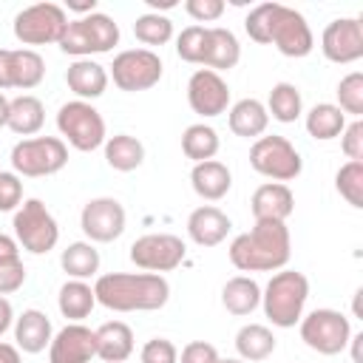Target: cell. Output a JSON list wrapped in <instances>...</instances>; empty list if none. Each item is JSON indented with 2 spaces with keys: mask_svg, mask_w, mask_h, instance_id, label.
Instances as JSON below:
<instances>
[{
  "mask_svg": "<svg viewBox=\"0 0 363 363\" xmlns=\"http://www.w3.org/2000/svg\"><path fill=\"white\" fill-rule=\"evenodd\" d=\"M96 303L113 312H153L170 298V284L156 272H108L94 284Z\"/></svg>",
  "mask_w": 363,
  "mask_h": 363,
  "instance_id": "obj_1",
  "label": "cell"
},
{
  "mask_svg": "<svg viewBox=\"0 0 363 363\" xmlns=\"http://www.w3.org/2000/svg\"><path fill=\"white\" fill-rule=\"evenodd\" d=\"M230 261L241 272H275L284 269L292 255L289 230L284 221H255L250 233H241L230 244Z\"/></svg>",
  "mask_w": 363,
  "mask_h": 363,
  "instance_id": "obj_2",
  "label": "cell"
},
{
  "mask_svg": "<svg viewBox=\"0 0 363 363\" xmlns=\"http://www.w3.org/2000/svg\"><path fill=\"white\" fill-rule=\"evenodd\" d=\"M309 298V281L298 269H281L269 278V284L261 292L264 315L272 320V326L289 329L303 318V306Z\"/></svg>",
  "mask_w": 363,
  "mask_h": 363,
  "instance_id": "obj_3",
  "label": "cell"
},
{
  "mask_svg": "<svg viewBox=\"0 0 363 363\" xmlns=\"http://www.w3.org/2000/svg\"><path fill=\"white\" fill-rule=\"evenodd\" d=\"M119 43V26L113 17L94 11L88 17L68 20L62 37H60V51L71 54L77 60H91V54H108Z\"/></svg>",
  "mask_w": 363,
  "mask_h": 363,
  "instance_id": "obj_4",
  "label": "cell"
},
{
  "mask_svg": "<svg viewBox=\"0 0 363 363\" xmlns=\"http://www.w3.org/2000/svg\"><path fill=\"white\" fill-rule=\"evenodd\" d=\"M68 164V145L60 136H31L11 147V167L17 176H54Z\"/></svg>",
  "mask_w": 363,
  "mask_h": 363,
  "instance_id": "obj_5",
  "label": "cell"
},
{
  "mask_svg": "<svg viewBox=\"0 0 363 363\" xmlns=\"http://www.w3.org/2000/svg\"><path fill=\"white\" fill-rule=\"evenodd\" d=\"M11 227H14V241L31 255H45L60 241L57 218L51 216V210L40 199H26L17 207Z\"/></svg>",
  "mask_w": 363,
  "mask_h": 363,
  "instance_id": "obj_6",
  "label": "cell"
},
{
  "mask_svg": "<svg viewBox=\"0 0 363 363\" xmlns=\"http://www.w3.org/2000/svg\"><path fill=\"white\" fill-rule=\"evenodd\" d=\"M57 128L60 136H65V142L82 153H91L96 147L105 145V119L102 113L82 99H71L65 105H60L57 111Z\"/></svg>",
  "mask_w": 363,
  "mask_h": 363,
  "instance_id": "obj_7",
  "label": "cell"
},
{
  "mask_svg": "<svg viewBox=\"0 0 363 363\" xmlns=\"http://www.w3.org/2000/svg\"><path fill=\"white\" fill-rule=\"evenodd\" d=\"M250 164L255 173L272 179V182H292L301 176L303 170V159L298 153V147L286 139V136H258L250 147Z\"/></svg>",
  "mask_w": 363,
  "mask_h": 363,
  "instance_id": "obj_8",
  "label": "cell"
},
{
  "mask_svg": "<svg viewBox=\"0 0 363 363\" xmlns=\"http://www.w3.org/2000/svg\"><path fill=\"white\" fill-rule=\"evenodd\" d=\"M301 340L318 354H340L349 346L352 323L337 309H312L301 320Z\"/></svg>",
  "mask_w": 363,
  "mask_h": 363,
  "instance_id": "obj_9",
  "label": "cell"
},
{
  "mask_svg": "<svg viewBox=\"0 0 363 363\" xmlns=\"http://www.w3.org/2000/svg\"><path fill=\"white\" fill-rule=\"evenodd\" d=\"M164 74V65H162V57L150 48H128V51H119L111 62V79L119 91H128V94H139V91H147L153 88Z\"/></svg>",
  "mask_w": 363,
  "mask_h": 363,
  "instance_id": "obj_10",
  "label": "cell"
},
{
  "mask_svg": "<svg viewBox=\"0 0 363 363\" xmlns=\"http://www.w3.org/2000/svg\"><path fill=\"white\" fill-rule=\"evenodd\" d=\"M68 26V14L57 3H34L17 11L14 17V37L23 45H48L60 43L62 31Z\"/></svg>",
  "mask_w": 363,
  "mask_h": 363,
  "instance_id": "obj_11",
  "label": "cell"
},
{
  "mask_svg": "<svg viewBox=\"0 0 363 363\" xmlns=\"http://www.w3.org/2000/svg\"><path fill=\"white\" fill-rule=\"evenodd\" d=\"M128 255H130V261L139 269L162 275V272L176 269L184 261L187 247L173 233H147V235H142V238H136L130 244V252Z\"/></svg>",
  "mask_w": 363,
  "mask_h": 363,
  "instance_id": "obj_12",
  "label": "cell"
},
{
  "mask_svg": "<svg viewBox=\"0 0 363 363\" xmlns=\"http://www.w3.org/2000/svg\"><path fill=\"white\" fill-rule=\"evenodd\" d=\"M269 45H275L284 57L301 60L315 48L312 28L306 17L284 3H275L272 9V26H269Z\"/></svg>",
  "mask_w": 363,
  "mask_h": 363,
  "instance_id": "obj_13",
  "label": "cell"
},
{
  "mask_svg": "<svg viewBox=\"0 0 363 363\" xmlns=\"http://www.w3.org/2000/svg\"><path fill=\"white\" fill-rule=\"evenodd\" d=\"M79 227L91 244L94 241L96 244L116 241L125 233V207L111 196L91 199V201H85V207L79 213Z\"/></svg>",
  "mask_w": 363,
  "mask_h": 363,
  "instance_id": "obj_14",
  "label": "cell"
},
{
  "mask_svg": "<svg viewBox=\"0 0 363 363\" xmlns=\"http://www.w3.org/2000/svg\"><path fill=\"white\" fill-rule=\"evenodd\" d=\"M320 51L329 62L349 65L363 57V26L357 17H337L320 34Z\"/></svg>",
  "mask_w": 363,
  "mask_h": 363,
  "instance_id": "obj_15",
  "label": "cell"
},
{
  "mask_svg": "<svg viewBox=\"0 0 363 363\" xmlns=\"http://www.w3.org/2000/svg\"><path fill=\"white\" fill-rule=\"evenodd\" d=\"M187 102H190L193 113H199L204 119L221 116L230 108V85L224 82L221 74H216L210 68H199L187 79Z\"/></svg>",
  "mask_w": 363,
  "mask_h": 363,
  "instance_id": "obj_16",
  "label": "cell"
},
{
  "mask_svg": "<svg viewBox=\"0 0 363 363\" xmlns=\"http://www.w3.org/2000/svg\"><path fill=\"white\" fill-rule=\"evenodd\" d=\"M96 357V335L82 323L62 326L48 343V363H91Z\"/></svg>",
  "mask_w": 363,
  "mask_h": 363,
  "instance_id": "obj_17",
  "label": "cell"
},
{
  "mask_svg": "<svg viewBox=\"0 0 363 363\" xmlns=\"http://www.w3.org/2000/svg\"><path fill=\"white\" fill-rule=\"evenodd\" d=\"M250 210L255 221H286L295 210V196L281 182H264L261 187H255Z\"/></svg>",
  "mask_w": 363,
  "mask_h": 363,
  "instance_id": "obj_18",
  "label": "cell"
},
{
  "mask_svg": "<svg viewBox=\"0 0 363 363\" xmlns=\"http://www.w3.org/2000/svg\"><path fill=\"white\" fill-rule=\"evenodd\" d=\"M230 230H233L230 216L213 204H201L187 216V235L199 247H218Z\"/></svg>",
  "mask_w": 363,
  "mask_h": 363,
  "instance_id": "obj_19",
  "label": "cell"
},
{
  "mask_svg": "<svg viewBox=\"0 0 363 363\" xmlns=\"http://www.w3.org/2000/svg\"><path fill=\"white\" fill-rule=\"evenodd\" d=\"M54 337L51 320L40 309H26L20 318H14V346L26 354H40Z\"/></svg>",
  "mask_w": 363,
  "mask_h": 363,
  "instance_id": "obj_20",
  "label": "cell"
},
{
  "mask_svg": "<svg viewBox=\"0 0 363 363\" xmlns=\"http://www.w3.org/2000/svg\"><path fill=\"white\" fill-rule=\"evenodd\" d=\"M190 184L196 190V196H201L204 201H218L230 193L233 187V173L224 162L210 159V162H199L190 170Z\"/></svg>",
  "mask_w": 363,
  "mask_h": 363,
  "instance_id": "obj_21",
  "label": "cell"
},
{
  "mask_svg": "<svg viewBox=\"0 0 363 363\" xmlns=\"http://www.w3.org/2000/svg\"><path fill=\"white\" fill-rule=\"evenodd\" d=\"M96 335V357L105 363H125L133 354V329L122 320H108L99 329H94Z\"/></svg>",
  "mask_w": 363,
  "mask_h": 363,
  "instance_id": "obj_22",
  "label": "cell"
},
{
  "mask_svg": "<svg viewBox=\"0 0 363 363\" xmlns=\"http://www.w3.org/2000/svg\"><path fill=\"white\" fill-rule=\"evenodd\" d=\"M238 60H241V45H238L235 34L230 28H221V26L207 28V45H204L201 65L218 74V71L235 68Z\"/></svg>",
  "mask_w": 363,
  "mask_h": 363,
  "instance_id": "obj_23",
  "label": "cell"
},
{
  "mask_svg": "<svg viewBox=\"0 0 363 363\" xmlns=\"http://www.w3.org/2000/svg\"><path fill=\"white\" fill-rule=\"evenodd\" d=\"M65 82L77 94V99L88 102V99H96V96L105 94L108 71H105V65H99L94 60H74L65 71Z\"/></svg>",
  "mask_w": 363,
  "mask_h": 363,
  "instance_id": "obj_24",
  "label": "cell"
},
{
  "mask_svg": "<svg viewBox=\"0 0 363 363\" xmlns=\"http://www.w3.org/2000/svg\"><path fill=\"white\" fill-rule=\"evenodd\" d=\"M227 122H230V130L235 136H241V139H258L267 130V125H269V113H267V108H264L261 99L247 96V99H238L227 111Z\"/></svg>",
  "mask_w": 363,
  "mask_h": 363,
  "instance_id": "obj_25",
  "label": "cell"
},
{
  "mask_svg": "<svg viewBox=\"0 0 363 363\" xmlns=\"http://www.w3.org/2000/svg\"><path fill=\"white\" fill-rule=\"evenodd\" d=\"M45 122V105L31 96V94H20L14 99H9V122L6 128L14 130L17 136H34Z\"/></svg>",
  "mask_w": 363,
  "mask_h": 363,
  "instance_id": "obj_26",
  "label": "cell"
},
{
  "mask_svg": "<svg viewBox=\"0 0 363 363\" xmlns=\"http://www.w3.org/2000/svg\"><path fill=\"white\" fill-rule=\"evenodd\" d=\"M221 303L230 315H252L261 306V286L250 275H235L221 286Z\"/></svg>",
  "mask_w": 363,
  "mask_h": 363,
  "instance_id": "obj_27",
  "label": "cell"
},
{
  "mask_svg": "<svg viewBox=\"0 0 363 363\" xmlns=\"http://www.w3.org/2000/svg\"><path fill=\"white\" fill-rule=\"evenodd\" d=\"M275 346H278V340H275L272 329L264 323H247L235 332V352L244 363L267 360L275 352Z\"/></svg>",
  "mask_w": 363,
  "mask_h": 363,
  "instance_id": "obj_28",
  "label": "cell"
},
{
  "mask_svg": "<svg viewBox=\"0 0 363 363\" xmlns=\"http://www.w3.org/2000/svg\"><path fill=\"white\" fill-rule=\"evenodd\" d=\"M9 77H11V88L31 91V88H37V85L43 82V77H45V60H43L34 48H11Z\"/></svg>",
  "mask_w": 363,
  "mask_h": 363,
  "instance_id": "obj_29",
  "label": "cell"
},
{
  "mask_svg": "<svg viewBox=\"0 0 363 363\" xmlns=\"http://www.w3.org/2000/svg\"><path fill=\"white\" fill-rule=\"evenodd\" d=\"M57 306L62 312V318H68L71 323H79L82 318H88L96 306V295H94V286L85 284V281H65L60 286V295H57Z\"/></svg>",
  "mask_w": 363,
  "mask_h": 363,
  "instance_id": "obj_30",
  "label": "cell"
},
{
  "mask_svg": "<svg viewBox=\"0 0 363 363\" xmlns=\"http://www.w3.org/2000/svg\"><path fill=\"white\" fill-rule=\"evenodd\" d=\"M303 125H306V133H309L312 139L329 142V139H337V136L343 133V128H346V113H343L337 105H332V102H318L315 108H309Z\"/></svg>",
  "mask_w": 363,
  "mask_h": 363,
  "instance_id": "obj_31",
  "label": "cell"
},
{
  "mask_svg": "<svg viewBox=\"0 0 363 363\" xmlns=\"http://www.w3.org/2000/svg\"><path fill=\"white\" fill-rule=\"evenodd\" d=\"M105 162L119 173H130L145 162V145L130 133L108 136L105 139Z\"/></svg>",
  "mask_w": 363,
  "mask_h": 363,
  "instance_id": "obj_32",
  "label": "cell"
},
{
  "mask_svg": "<svg viewBox=\"0 0 363 363\" xmlns=\"http://www.w3.org/2000/svg\"><path fill=\"white\" fill-rule=\"evenodd\" d=\"M60 264H62L65 275L74 278V281L94 278L99 272V250L91 241H74V244H68L62 250Z\"/></svg>",
  "mask_w": 363,
  "mask_h": 363,
  "instance_id": "obj_33",
  "label": "cell"
},
{
  "mask_svg": "<svg viewBox=\"0 0 363 363\" xmlns=\"http://www.w3.org/2000/svg\"><path fill=\"white\" fill-rule=\"evenodd\" d=\"M218 145L221 142H218L216 128H210L204 122H196V125L184 128V133H182V153L187 159H193L196 164L199 162H210L218 153Z\"/></svg>",
  "mask_w": 363,
  "mask_h": 363,
  "instance_id": "obj_34",
  "label": "cell"
},
{
  "mask_svg": "<svg viewBox=\"0 0 363 363\" xmlns=\"http://www.w3.org/2000/svg\"><path fill=\"white\" fill-rule=\"evenodd\" d=\"M264 108H267V113H272V119H278L284 125L295 122L303 113V99H301L298 85H292V82H275Z\"/></svg>",
  "mask_w": 363,
  "mask_h": 363,
  "instance_id": "obj_35",
  "label": "cell"
},
{
  "mask_svg": "<svg viewBox=\"0 0 363 363\" xmlns=\"http://www.w3.org/2000/svg\"><path fill=\"white\" fill-rule=\"evenodd\" d=\"M133 34L142 45H164L173 37V20L156 11H147L142 17H136L133 23Z\"/></svg>",
  "mask_w": 363,
  "mask_h": 363,
  "instance_id": "obj_36",
  "label": "cell"
},
{
  "mask_svg": "<svg viewBox=\"0 0 363 363\" xmlns=\"http://www.w3.org/2000/svg\"><path fill=\"white\" fill-rule=\"evenodd\" d=\"M335 187L354 210H360L363 207V162H346L335 173Z\"/></svg>",
  "mask_w": 363,
  "mask_h": 363,
  "instance_id": "obj_37",
  "label": "cell"
},
{
  "mask_svg": "<svg viewBox=\"0 0 363 363\" xmlns=\"http://www.w3.org/2000/svg\"><path fill=\"white\" fill-rule=\"evenodd\" d=\"M337 108L352 116L363 113V74L360 71H352L337 82Z\"/></svg>",
  "mask_w": 363,
  "mask_h": 363,
  "instance_id": "obj_38",
  "label": "cell"
},
{
  "mask_svg": "<svg viewBox=\"0 0 363 363\" xmlns=\"http://www.w3.org/2000/svg\"><path fill=\"white\" fill-rule=\"evenodd\" d=\"M204 45H207V28L204 26H187L176 37V54L184 62H193V65H201Z\"/></svg>",
  "mask_w": 363,
  "mask_h": 363,
  "instance_id": "obj_39",
  "label": "cell"
},
{
  "mask_svg": "<svg viewBox=\"0 0 363 363\" xmlns=\"http://www.w3.org/2000/svg\"><path fill=\"white\" fill-rule=\"evenodd\" d=\"M272 9H275V3H258L255 9H250V14H247V20H244V28H247L250 40H255V43H261V45H269Z\"/></svg>",
  "mask_w": 363,
  "mask_h": 363,
  "instance_id": "obj_40",
  "label": "cell"
},
{
  "mask_svg": "<svg viewBox=\"0 0 363 363\" xmlns=\"http://www.w3.org/2000/svg\"><path fill=\"white\" fill-rule=\"evenodd\" d=\"M142 363H179V349L173 346V340L167 337H150L142 352H139Z\"/></svg>",
  "mask_w": 363,
  "mask_h": 363,
  "instance_id": "obj_41",
  "label": "cell"
},
{
  "mask_svg": "<svg viewBox=\"0 0 363 363\" xmlns=\"http://www.w3.org/2000/svg\"><path fill=\"white\" fill-rule=\"evenodd\" d=\"M23 204V182L17 173L0 170V213H11Z\"/></svg>",
  "mask_w": 363,
  "mask_h": 363,
  "instance_id": "obj_42",
  "label": "cell"
},
{
  "mask_svg": "<svg viewBox=\"0 0 363 363\" xmlns=\"http://www.w3.org/2000/svg\"><path fill=\"white\" fill-rule=\"evenodd\" d=\"M340 147L349 156V162H363V122L354 119L340 133Z\"/></svg>",
  "mask_w": 363,
  "mask_h": 363,
  "instance_id": "obj_43",
  "label": "cell"
},
{
  "mask_svg": "<svg viewBox=\"0 0 363 363\" xmlns=\"http://www.w3.org/2000/svg\"><path fill=\"white\" fill-rule=\"evenodd\" d=\"M26 284V267L20 258L0 264V295H11Z\"/></svg>",
  "mask_w": 363,
  "mask_h": 363,
  "instance_id": "obj_44",
  "label": "cell"
},
{
  "mask_svg": "<svg viewBox=\"0 0 363 363\" xmlns=\"http://www.w3.org/2000/svg\"><path fill=\"white\" fill-rule=\"evenodd\" d=\"M184 11L199 23H213L224 14V0H187Z\"/></svg>",
  "mask_w": 363,
  "mask_h": 363,
  "instance_id": "obj_45",
  "label": "cell"
},
{
  "mask_svg": "<svg viewBox=\"0 0 363 363\" xmlns=\"http://www.w3.org/2000/svg\"><path fill=\"white\" fill-rule=\"evenodd\" d=\"M179 363H218V352L213 343L207 340H190L182 354H179Z\"/></svg>",
  "mask_w": 363,
  "mask_h": 363,
  "instance_id": "obj_46",
  "label": "cell"
},
{
  "mask_svg": "<svg viewBox=\"0 0 363 363\" xmlns=\"http://www.w3.org/2000/svg\"><path fill=\"white\" fill-rule=\"evenodd\" d=\"M14 258H20V244L11 235L0 233V264L3 261H14Z\"/></svg>",
  "mask_w": 363,
  "mask_h": 363,
  "instance_id": "obj_47",
  "label": "cell"
},
{
  "mask_svg": "<svg viewBox=\"0 0 363 363\" xmlns=\"http://www.w3.org/2000/svg\"><path fill=\"white\" fill-rule=\"evenodd\" d=\"M11 323H14V309H11L9 298H6V295H0V337L11 329Z\"/></svg>",
  "mask_w": 363,
  "mask_h": 363,
  "instance_id": "obj_48",
  "label": "cell"
},
{
  "mask_svg": "<svg viewBox=\"0 0 363 363\" xmlns=\"http://www.w3.org/2000/svg\"><path fill=\"white\" fill-rule=\"evenodd\" d=\"M9 60H11V48H0V91H3V88H11Z\"/></svg>",
  "mask_w": 363,
  "mask_h": 363,
  "instance_id": "obj_49",
  "label": "cell"
},
{
  "mask_svg": "<svg viewBox=\"0 0 363 363\" xmlns=\"http://www.w3.org/2000/svg\"><path fill=\"white\" fill-rule=\"evenodd\" d=\"M0 363H23V357H20V349H17L14 343H6V340H0Z\"/></svg>",
  "mask_w": 363,
  "mask_h": 363,
  "instance_id": "obj_50",
  "label": "cell"
},
{
  "mask_svg": "<svg viewBox=\"0 0 363 363\" xmlns=\"http://www.w3.org/2000/svg\"><path fill=\"white\" fill-rule=\"evenodd\" d=\"M68 11H77V14L88 17V14L96 11V0H68Z\"/></svg>",
  "mask_w": 363,
  "mask_h": 363,
  "instance_id": "obj_51",
  "label": "cell"
},
{
  "mask_svg": "<svg viewBox=\"0 0 363 363\" xmlns=\"http://www.w3.org/2000/svg\"><path fill=\"white\" fill-rule=\"evenodd\" d=\"M349 343H352V360L354 363H363V357H360V343H363V335L357 332V335H352L349 337Z\"/></svg>",
  "mask_w": 363,
  "mask_h": 363,
  "instance_id": "obj_52",
  "label": "cell"
},
{
  "mask_svg": "<svg viewBox=\"0 0 363 363\" xmlns=\"http://www.w3.org/2000/svg\"><path fill=\"white\" fill-rule=\"evenodd\" d=\"M156 14H159V9H173L176 6V0H145Z\"/></svg>",
  "mask_w": 363,
  "mask_h": 363,
  "instance_id": "obj_53",
  "label": "cell"
},
{
  "mask_svg": "<svg viewBox=\"0 0 363 363\" xmlns=\"http://www.w3.org/2000/svg\"><path fill=\"white\" fill-rule=\"evenodd\" d=\"M6 122H9V99L0 91V128H6Z\"/></svg>",
  "mask_w": 363,
  "mask_h": 363,
  "instance_id": "obj_54",
  "label": "cell"
},
{
  "mask_svg": "<svg viewBox=\"0 0 363 363\" xmlns=\"http://www.w3.org/2000/svg\"><path fill=\"white\" fill-rule=\"evenodd\" d=\"M218 363H244L241 357H218Z\"/></svg>",
  "mask_w": 363,
  "mask_h": 363,
  "instance_id": "obj_55",
  "label": "cell"
}]
</instances>
